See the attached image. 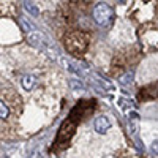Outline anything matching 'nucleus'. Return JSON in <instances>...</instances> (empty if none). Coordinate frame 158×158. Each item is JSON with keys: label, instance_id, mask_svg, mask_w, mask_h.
<instances>
[{"label": "nucleus", "instance_id": "f8f14e48", "mask_svg": "<svg viewBox=\"0 0 158 158\" xmlns=\"http://www.w3.org/2000/svg\"><path fill=\"white\" fill-rule=\"evenodd\" d=\"M120 2H122V3H123V2H125V0H120Z\"/></svg>", "mask_w": 158, "mask_h": 158}, {"label": "nucleus", "instance_id": "f03ea898", "mask_svg": "<svg viewBox=\"0 0 158 158\" xmlns=\"http://www.w3.org/2000/svg\"><path fill=\"white\" fill-rule=\"evenodd\" d=\"M65 44H67L68 51L70 52H74V54H77V52H82L87 46V41L85 38L81 35V33H71L67 36V41H65Z\"/></svg>", "mask_w": 158, "mask_h": 158}, {"label": "nucleus", "instance_id": "20e7f679", "mask_svg": "<svg viewBox=\"0 0 158 158\" xmlns=\"http://www.w3.org/2000/svg\"><path fill=\"white\" fill-rule=\"evenodd\" d=\"M94 128L98 135H104L106 131L111 128V120L106 117V115H100L95 118V122H94Z\"/></svg>", "mask_w": 158, "mask_h": 158}, {"label": "nucleus", "instance_id": "0eeeda50", "mask_svg": "<svg viewBox=\"0 0 158 158\" xmlns=\"http://www.w3.org/2000/svg\"><path fill=\"white\" fill-rule=\"evenodd\" d=\"M10 115V108H8V104L5 101L0 100V120H5V118H8Z\"/></svg>", "mask_w": 158, "mask_h": 158}, {"label": "nucleus", "instance_id": "f257e3e1", "mask_svg": "<svg viewBox=\"0 0 158 158\" xmlns=\"http://www.w3.org/2000/svg\"><path fill=\"white\" fill-rule=\"evenodd\" d=\"M112 18V8L106 3H98L94 8V19L100 25H106Z\"/></svg>", "mask_w": 158, "mask_h": 158}, {"label": "nucleus", "instance_id": "9b49d317", "mask_svg": "<svg viewBox=\"0 0 158 158\" xmlns=\"http://www.w3.org/2000/svg\"><path fill=\"white\" fill-rule=\"evenodd\" d=\"M150 152L153 155H158V141H153L152 142V146H150Z\"/></svg>", "mask_w": 158, "mask_h": 158}, {"label": "nucleus", "instance_id": "1a4fd4ad", "mask_svg": "<svg viewBox=\"0 0 158 158\" xmlns=\"http://www.w3.org/2000/svg\"><path fill=\"white\" fill-rule=\"evenodd\" d=\"M19 22H21V25L24 27V30H33V29H35V25H33L32 22H29V21H25L24 18H21Z\"/></svg>", "mask_w": 158, "mask_h": 158}, {"label": "nucleus", "instance_id": "39448f33", "mask_svg": "<svg viewBox=\"0 0 158 158\" xmlns=\"http://www.w3.org/2000/svg\"><path fill=\"white\" fill-rule=\"evenodd\" d=\"M35 84H36V77L35 76H32V74H25L24 77H22V87H24V90H32L33 87H35Z\"/></svg>", "mask_w": 158, "mask_h": 158}, {"label": "nucleus", "instance_id": "423d86ee", "mask_svg": "<svg viewBox=\"0 0 158 158\" xmlns=\"http://www.w3.org/2000/svg\"><path fill=\"white\" fill-rule=\"evenodd\" d=\"M68 85H70V89L74 90V92H82V90L85 89L84 84H82V81H81V79H77V77H71L70 81H68Z\"/></svg>", "mask_w": 158, "mask_h": 158}, {"label": "nucleus", "instance_id": "7ed1b4c3", "mask_svg": "<svg viewBox=\"0 0 158 158\" xmlns=\"http://www.w3.org/2000/svg\"><path fill=\"white\" fill-rule=\"evenodd\" d=\"M27 41L29 44L35 46L36 49H41V51H49L51 49V41H49V38H46L43 33H30L29 38H27Z\"/></svg>", "mask_w": 158, "mask_h": 158}, {"label": "nucleus", "instance_id": "6e6552de", "mask_svg": "<svg viewBox=\"0 0 158 158\" xmlns=\"http://www.w3.org/2000/svg\"><path fill=\"white\" fill-rule=\"evenodd\" d=\"M131 82H133V73H127L120 77V84L122 85H130Z\"/></svg>", "mask_w": 158, "mask_h": 158}, {"label": "nucleus", "instance_id": "9d476101", "mask_svg": "<svg viewBox=\"0 0 158 158\" xmlns=\"http://www.w3.org/2000/svg\"><path fill=\"white\" fill-rule=\"evenodd\" d=\"M25 10H27L29 13H30V15H33V16H38V8L36 6H33L32 3H29V2H25Z\"/></svg>", "mask_w": 158, "mask_h": 158}]
</instances>
